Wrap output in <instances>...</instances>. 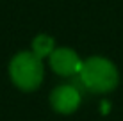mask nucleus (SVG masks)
<instances>
[{
  "instance_id": "nucleus-4",
  "label": "nucleus",
  "mask_w": 123,
  "mask_h": 121,
  "mask_svg": "<svg viewBox=\"0 0 123 121\" xmlns=\"http://www.w3.org/2000/svg\"><path fill=\"white\" fill-rule=\"evenodd\" d=\"M46 61H48L50 69L62 78L79 75L82 62H84L79 53L70 46H55V50L48 55Z\"/></svg>"
},
{
  "instance_id": "nucleus-2",
  "label": "nucleus",
  "mask_w": 123,
  "mask_h": 121,
  "mask_svg": "<svg viewBox=\"0 0 123 121\" xmlns=\"http://www.w3.org/2000/svg\"><path fill=\"white\" fill-rule=\"evenodd\" d=\"M7 75L12 86L22 93H34L41 87L45 80L43 59L31 50H22L11 57L7 64Z\"/></svg>"
},
{
  "instance_id": "nucleus-5",
  "label": "nucleus",
  "mask_w": 123,
  "mask_h": 121,
  "mask_svg": "<svg viewBox=\"0 0 123 121\" xmlns=\"http://www.w3.org/2000/svg\"><path fill=\"white\" fill-rule=\"evenodd\" d=\"M55 39H54L50 34H45V32H41V34L34 36L32 43H31V52L36 53L39 59H48V55L55 50Z\"/></svg>"
},
{
  "instance_id": "nucleus-3",
  "label": "nucleus",
  "mask_w": 123,
  "mask_h": 121,
  "mask_svg": "<svg viewBox=\"0 0 123 121\" xmlns=\"http://www.w3.org/2000/svg\"><path fill=\"white\" fill-rule=\"evenodd\" d=\"M48 103L54 112L70 116L79 110L80 103H82V93L73 84H59L50 91Z\"/></svg>"
},
{
  "instance_id": "nucleus-1",
  "label": "nucleus",
  "mask_w": 123,
  "mask_h": 121,
  "mask_svg": "<svg viewBox=\"0 0 123 121\" xmlns=\"http://www.w3.org/2000/svg\"><path fill=\"white\" fill-rule=\"evenodd\" d=\"M80 84L93 94H109L120 86V69L109 57L91 55L79 71Z\"/></svg>"
}]
</instances>
